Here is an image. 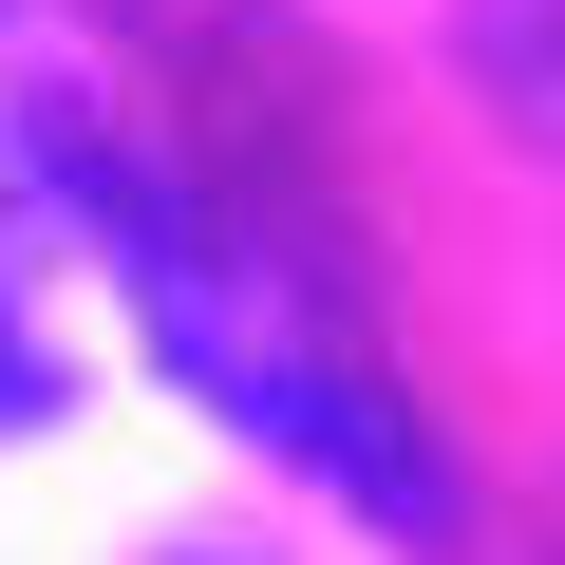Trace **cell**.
I'll return each mask as SVG.
<instances>
[{"label":"cell","instance_id":"cell-1","mask_svg":"<svg viewBox=\"0 0 565 565\" xmlns=\"http://www.w3.org/2000/svg\"><path fill=\"white\" fill-rule=\"evenodd\" d=\"M95 226H114V282H132L151 359H170L207 415H245L264 452H302L321 490H359V509L415 527V546L452 527V490H434L396 377L302 302V264H264V245H226V226H189V207H151V189H95Z\"/></svg>","mask_w":565,"mask_h":565},{"label":"cell","instance_id":"cell-2","mask_svg":"<svg viewBox=\"0 0 565 565\" xmlns=\"http://www.w3.org/2000/svg\"><path fill=\"white\" fill-rule=\"evenodd\" d=\"M452 57H471V95H490L527 151H565V0H471Z\"/></svg>","mask_w":565,"mask_h":565}]
</instances>
